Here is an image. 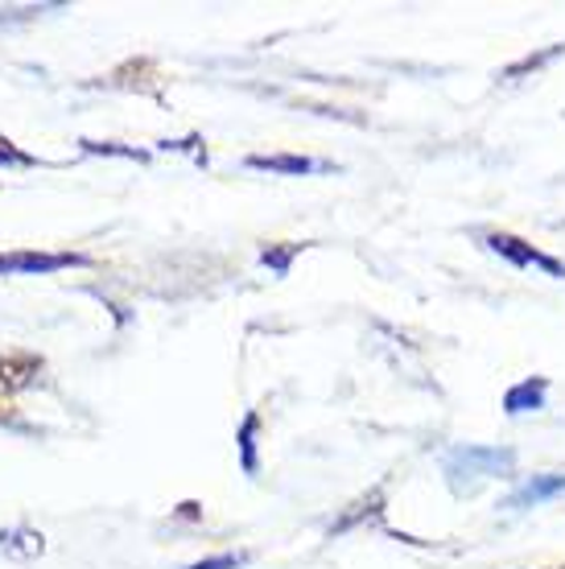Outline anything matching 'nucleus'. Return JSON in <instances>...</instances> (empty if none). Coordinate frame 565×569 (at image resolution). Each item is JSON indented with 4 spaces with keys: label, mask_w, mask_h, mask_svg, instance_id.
<instances>
[{
    "label": "nucleus",
    "mask_w": 565,
    "mask_h": 569,
    "mask_svg": "<svg viewBox=\"0 0 565 569\" xmlns=\"http://www.w3.org/2000/svg\"><path fill=\"white\" fill-rule=\"evenodd\" d=\"M244 557L240 553H219V557H207V561H195V566L186 569H240Z\"/></svg>",
    "instance_id": "9d476101"
},
{
    "label": "nucleus",
    "mask_w": 565,
    "mask_h": 569,
    "mask_svg": "<svg viewBox=\"0 0 565 569\" xmlns=\"http://www.w3.org/2000/svg\"><path fill=\"white\" fill-rule=\"evenodd\" d=\"M562 491H565V475H533L528 483H521L512 491L508 508L512 512H524V508H537V503L562 496Z\"/></svg>",
    "instance_id": "39448f33"
},
{
    "label": "nucleus",
    "mask_w": 565,
    "mask_h": 569,
    "mask_svg": "<svg viewBox=\"0 0 565 569\" xmlns=\"http://www.w3.org/2000/svg\"><path fill=\"white\" fill-rule=\"evenodd\" d=\"M252 170H272V173H314V170H323V161H310V157H252L248 161Z\"/></svg>",
    "instance_id": "0eeeda50"
},
{
    "label": "nucleus",
    "mask_w": 565,
    "mask_h": 569,
    "mask_svg": "<svg viewBox=\"0 0 565 569\" xmlns=\"http://www.w3.org/2000/svg\"><path fill=\"white\" fill-rule=\"evenodd\" d=\"M0 166H33V157L29 153H21L9 137H0Z\"/></svg>",
    "instance_id": "1a4fd4ad"
},
{
    "label": "nucleus",
    "mask_w": 565,
    "mask_h": 569,
    "mask_svg": "<svg viewBox=\"0 0 565 569\" xmlns=\"http://www.w3.org/2000/svg\"><path fill=\"white\" fill-rule=\"evenodd\" d=\"M42 376V359L26 356V351H0V388H29L33 380Z\"/></svg>",
    "instance_id": "20e7f679"
},
{
    "label": "nucleus",
    "mask_w": 565,
    "mask_h": 569,
    "mask_svg": "<svg viewBox=\"0 0 565 569\" xmlns=\"http://www.w3.org/2000/svg\"><path fill=\"white\" fill-rule=\"evenodd\" d=\"M516 467V455L512 450H499V446H454L446 455V475H450L454 487L475 483V479H504Z\"/></svg>",
    "instance_id": "f257e3e1"
},
{
    "label": "nucleus",
    "mask_w": 565,
    "mask_h": 569,
    "mask_svg": "<svg viewBox=\"0 0 565 569\" xmlns=\"http://www.w3.org/2000/svg\"><path fill=\"white\" fill-rule=\"evenodd\" d=\"M256 429H260V417L248 413L240 426V458H244V470H248V475L260 470V462H256Z\"/></svg>",
    "instance_id": "6e6552de"
},
{
    "label": "nucleus",
    "mask_w": 565,
    "mask_h": 569,
    "mask_svg": "<svg viewBox=\"0 0 565 569\" xmlns=\"http://www.w3.org/2000/svg\"><path fill=\"white\" fill-rule=\"evenodd\" d=\"M545 405V380H521V385L508 388V397H504V409L508 413H528V409H541Z\"/></svg>",
    "instance_id": "423d86ee"
},
{
    "label": "nucleus",
    "mask_w": 565,
    "mask_h": 569,
    "mask_svg": "<svg viewBox=\"0 0 565 569\" xmlns=\"http://www.w3.org/2000/svg\"><path fill=\"white\" fill-rule=\"evenodd\" d=\"M87 264V257L79 252H0V277L9 272H58Z\"/></svg>",
    "instance_id": "7ed1b4c3"
},
{
    "label": "nucleus",
    "mask_w": 565,
    "mask_h": 569,
    "mask_svg": "<svg viewBox=\"0 0 565 569\" xmlns=\"http://www.w3.org/2000/svg\"><path fill=\"white\" fill-rule=\"evenodd\" d=\"M294 252H297V243H294V248H281V252L265 248V264H272L277 272H285V269H289V257H294Z\"/></svg>",
    "instance_id": "9b49d317"
},
{
    "label": "nucleus",
    "mask_w": 565,
    "mask_h": 569,
    "mask_svg": "<svg viewBox=\"0 0 565 569\" xmlns=\"http://www.w3.org/2000/svg\"><path fill=\"white\" fill-rule=\"evenodd\" d=\"M487 248H492L495 257L512 260L516 269H545L549 277H565V264H557L553 257H545V252H537L533 243L516 240V236H508V231H495V236H487Z\"/></svg>",
    "instance_id": "f03ea898"
}]
</instances>
